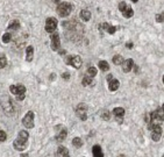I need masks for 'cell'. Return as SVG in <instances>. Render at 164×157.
<instances>
[{
  "instance_id": "6da1fadb",
  "label": "cell",
  "mask_w": 164,
  "mask_h": 157,
  "mask_svg": "<svg viewBox=\"0 0 164 157\" xmlns=\"http://www.w3.org/2000/svg\"><path fill=\"white\" fill-rule=\"evenodd\" d=\"M28 139H29V133L26 132V130H20V133L18 135V139L13 143L14 149H16L19 151L25 150L28 146Z\"/></svg>"
},
{
  "instance_id": "7a4b0ae2",
  "label": "cell",
  "mask_w": 164,
  "mask_h": 157,
  "mask_svg": "<svg viewBox=\"0 0 164 157\" xmlns=\"http://www.w3.org/2000/svg\"><path fill=\"white\" fill-rule=\"evenodd\" d=\"M148 129L151 132V139L154 141H160L162 137V127L160 126V123H154L150 122L148 123Z\"/></svg>"
},
{
  "instance_id": "3957f363",
  "label": "cell",
  "mask_w": 164,
  "mask_h": 157,
  "mask_svg": "<svg viewBox=\"0 0 164 157\" xmlns=\"http://www.w3.org/2000/svg\"><path fill=\"white\" fill-rule=\"evenodd\" d=\"M72 8H74V6L70 2H60L57 6V13L60 16L67 18L72 12Z\"/></svg>"
},
{
  "instance_id": "277c9868",
  "label": "cell",
  "mask_w": 164,
  "mask_h": 157,
  "mask_svg": "<svg viewBox=\"0 0 164 157\" xmlns=\"http://www.w3.org/2000/svg\"><path fill=\"white\" fill-rule=\"evenodd\" d=\"M119 9H120V12L122 13V15H123L126 19H129V18H132V16L134 15L133 8H132L130 6H128L125 1H121V2L119 4Z\"/></svg>"
},
{
  "instance_id": "5b68a950",
  "label": "cell",
  "mask_w": 164,
  "mask_h": 157,
  "mask_svg": "<svg viewBox=\"0 0 164 157\" xmlns=\"http://www.w3.org/2000/svg\"><path fill=\"white\" fill-rule=\"evenodd\" d=\"M67 65H71L76 69H79L82 67V58L79 56H68L65 58Z\"/></svg>"
},
{
  "instance_id": "8992f818",
  "label": "cell",
  "mask_w": 164,
  "mask_h": 157,
  "mask_svg": "<svg viewBox=\"0 0 164 157\" xmlns=\"http://www.w3.org/2000/svg\"><path fill=\"white\" fill-rule=\"evenodd\" d=\"M150 115H151V121L150 122H154V123H161V122H163L164 118H163V109H162V107H160L155 112L150 113Z\"/></svg>"
},
{
  "instance_id": "52a82bcc",
  "label": "cell",
  "mask_w": 164,
  "mask_h": 157,
  "mask_svg": "<svg viewBox=\"0 0 164 157\" xmlns=\"http://www.w3.org/2000/svg\"><path fill=\"white\" fill-rule=\"evenodd\" d=\"M56 28H57V20L55 18H53V16L48 18L46 20V30H47V33L53 34L56 30Z\"/></svg>"
},
{
  "instance_id": "ba28073f",
  "label": "cell",
  "mask_w": 164,
  "mask_h": 157,
  "mask_svg": "<svg viewBox=\"0 0 164 157\" xmlns=\"http://www.w3.org/2000/svg\"><path fill=\"white\" fill-rule=\"evenodd\" d=\"M22 125L26 127V128H33L34 127V112L29 111L25 118L22 119Z\"/></svg>"
},
{
  "instance_id": "9c48e42d",
  "label": "cell",
  "mask_w": 164,
  "mask_h": 157,
  "mask_svg": "<svg viewBox=\"0 0 164 157\" xmlns=\"http://www.w3.org/2000/svg\"><path fill=\"white\" fill-rule=\"evenodd\" d=\"M86 111H87V106L85 104H79L76 108V114L77 116L82 120V121H85L87 119V114H86Z\"/></svg>"
},
{
  "instance_id": "30bf717a",
  "label": "cell",
  "mask_w": 164,
  "mask_h": 157,
  "mask_svg": "<svg viewBox=\"0 0 164 157\" xmlns=\"http://www.w3.org/2000/svg\"><path fill=\"white\" fill-rule=\"evenodd\" d=\"M50 47H51V49L54 50V51H57V50H60V48H61V41H60V35L57 34V33H53V35H51V43H50Z\"/></svg>"
},
{
  "instance_id": "8fae6325",
  "label": "cell",
  "mask_w": 164,
  "mask_h": 157,
  "mask_svg": "<svg viewBox=\"0 0 164 157\" xmlns=\"http://www.w3.org/2000/svg\"><path fill=\"white\" fill-rule=\"evenodd\" d=\"M9 91L15 95H21V94H25L26 87L22 84H16V85H12L9 87Z\"/></svg>"
},
{
  "instance_id": "7c38bea8",
  "label": "cell",
  "mask_w": 164,
  "mask_h": 157,
  "mask_svg": "<svg viewBox=\"0 0 164 157\" xmlns=\"http://www.w3.org/2000/svg\"><path fill=\"white\" fill-rule=\"evenodd\" d=\"M122 70H123V72H130L132 71V69L134 68V61L132 60V58H129V60H126V61H123L122 62Z\"/></svg>"
},
{
  "instance_id": "4fadbf2b",
  "label": "cell",
  "mask_w": 164,
  "mask_h": 157,
  "mask_svg": "<svg viewBox=\"0 0 164 157\" xmlns=\"http://www.w3.org/2000/svg\"><path fill=\"white\" fill-rule=\"evenodd\" d=\"M108 81V88H109V91L111 92H114V91H116L118 88H119V86H120V83H119V80L115 78H111L109 80H107Z\"/></svg>"
},
{
  "instance_id": "5bb4252c",
  "label": "cell",
  "mask_w": 164,
  "mask_h": 157,
  "mask_svg": "<svg viewBox=\"0 0 164 157\" xmlns=\"http://www.w3.org/2000/svg\"><path fill=\"white\" fill-rule=\"evenodd\" d=\"M33 57H34V48L32 46H29L26 49V61L27 62H32Z\"/></svg>"
},
{
  "instance_id": "9a60e30c",
  "label": "cell",
  "mask_w": 164,
  "mask_h": 157,
  "mask_svg": "<svg viewBox=\"0 0 164 157\" xmlns=\"http://www.w3.org/2000/svg\"><path fill=\"white\" fill-rule=\"evenodd\" d=\"M101 28H104L108 34H114L115 32H116V29H118V27H114V26H109L107 22H105V23H102L101 26H100Z\"/></svg>"
},
{
  "instance_id": "2e32d148",
  "label": "cell",
  "mask_w": 164,
  "mask_h": 157,
  "mask_svg": "<svg viewBox=\"0 0 164 157\" xmlns=\"http://www.w3.org/2000/svg\"><path fill=\"white\" fill-rule=\"evenodd\" d=\"M67 136H68V130H67L65 128H63V129L56 135V140H57V142H63V141L67 139Z\"/></svg>"
},
{
  "instance_id": "e0dca14e",
  "label": "cell",
  "mask_w": 164,
  "mask_h": 157,
  "mask_svg": "<svg viewBox=\"0 0 164 157\" xmlns=\"http://www.w3.org/2000/svg\"><path fill=\"white\" fill-rule=\"evenodd\" d=\"M92 155L94 157H102L104 156V153L101 150V147L100 146H94L92 148Z\"/></svg>"
},
{
  "instance_id": "ac0fdd59",
  "label": "cell",
  "mask_w": 164,
  "mask_h": 157,
  "mask_svg": "<svg viewBox=\"0 0 164 157\" xmlns=\"http://www.w3.org/2000/svg\"><path fill=\"white\" fill-rule=\"evenodd\" d=\"M56 155L57 156H69V151H68V149L65 147H62L61 146V147H58Z\"/></svg>"
},
{
  "instance_id": "d6986e66",
  "label": "cell",
  "mask_w": 164,
  "mask_h": 157,
  "mask_svg": "<svg viewBox=\"0 0 164 157\" xmlns=\"http://www.w3.org/2000/svg\"><path fill=\"white\" fill-rule=\"evenodd\" d=\"M113 114H114V116H121V118H123V115H125V109H123L122 107H115V108L113 109Z\"/></svg>"
},
{
  "instance_id": "ffe728a7",
  "label": "cell",
  "mask_w": 164,
  "mask_h": 157,
  "mask_svg": "<svg viewBox=\"0 0 164 157\" xmlns=\"http://www.w3.org/2000/svg\"><path fill=\"white\" fill-rule=\"evenodd\" d=\"M81 18H82L84 21H88L91 19V12L87 11V9H83L81 12Z\"/></svg>"
},
{
  "instance_id": "44dd1931",
  "label": "cell",
  "mask_w": 164,
  "mask_h": 157,
  "mask_svg": "<svg viewBox=\"0 0 164 157\" xmlns=\"http://www.w3.org/2000/svg\"><path fill=\"white\" fill-rule=\"evenodd\" d=\"M98 67H99V69L101 71H108L109 70V65H108V63L106 61H100L98 63Z\"/></svg>"
},
{
  "instance_id": "7402d4cb",
  "label": "cell",
  "mask_w": 164,
  "mask_h": 157,
  "mask_svg": "<svg viewBox=\"0 0 164 157\" xmlns=\"http://www.w3.org/2000/svg\"><path fill=\"white\" fill-rule=\"evenodd\" d=\"M20 28V22L18 20H13L11 21V23L8 25V29H13V30H18Z\"/></svg>"
},
{
  "instance_id": "603a6c76",
  "label": "cell",
  "mask_w": 164,
  "mask_h": 157,
  "mask_svg": "<svg viewBox=\"0 0 164 157\" xmlns=\"http://www.w3.org/2000/svg\"><path fill=\"white\" fill-rule=\"evenodd\" d=\"M122 62H123L122 56H120V55H115V56L113 57V64H115V65H121Z\"/></svg>"
},
{
  "instance_id": "cb8c5ba5",
  "label": "cell",
  "mask_w": 164,
  "mask_h": 157,
  "mask_svg": "<svg viewBox=\"0 0 164 157\" xmlns=\"http://www.w3.org/2000/svg\"><path fill=\"white\" fill-rule=\"evenodd\" d=\"M100 116L105 120V121H108L109 119H111V113L107 111V109H104V111H101V113H100Z\"/></svg>"
},
{
  "instance_id": "d4e9b609",
  "label": "cell",
  "mask_w": 164,
  "mask_h": 157,
  "mask_svg": "<svg viewBox=\"0 0 164 157\" xmlns=\"http://www.w3.org/2000/svg\"><path fill=\"white\" fill-rule=\"evenodd\" d=\"M97 72H98V71H97V69H95L94 67H90V68L87 69V75H88L90 77H92V78L97 76Z\"/></svg>"
},
{
  "instance_id": "484cf974",
  "label": "cell",
  "mask_w": 164,
  "mask_h": 157,
  "mask_svg": "<svg viewBox=\"0 0 164 157\" xmlns=\"http://www.w3.org/2000/svg\"><path fill=\"white\" fill-rule=\"evenodd\" d=\"M72 144H74V147H76V148H81V147L83 146L82 139H79V137H75V139L72 140Z\"/></svg>"
},
{
  "instance_id": "4316f807",
  "label": "cell",
  "mask_w": 164,
  "mask_h": 157,
  "mask_svg": "<svg viewBox=\"0 0 164 157\" xmlns=\"http://www.w3.org/2000/svg\"><path fill=\"white\" fill-rule=\"evenodd\" d=\"M82 83H83V85H84V86H88V85H91V84H92V77H90L88 75H87V76H85V77L83 78Z\"/></svg>"
},
{
  "instance_id": "83f0119b",
  "label": "cell",
  "mask_w": 164,
  "mask_h": 157,
  "mask_svg": "<svg viewBox=\"0 0 164 157\" xmlns=\"http://www.w3.org/2000/svg\"><path fill=\"white\" fill-rule=\"evenodd\" d=\"M11 40H12V35H11L9 33H5V34L2 35V42H4V43L11 42Z\"/></svg>"
},
{
  "instance_id": "f1b7e54d",
  "label": "cell",
  "mask_w": 164,
  "mask_h": 157,
  "mask_svg": "<svg viewBox=\"0 0 164 157\" xmlns=\"http://www.w3.org/2000/svg\"><path fill=\"white\" fill-rule=\"evenodd\" d=\"M6 64H7V60H6V57H5V56H0V69L5 68Z\"/></svg>"
},
{
  "instance_id": "f546056e",
  "label": "cell",
  "mask_w": 164,
  "mask_h": 157,
  "mask_svg": "<svg viewBox=\"0 0 164 157\" xmlns=\"http://www.w3.org/2000/svg\"><path fill=\"white\" fill-rule=\"evenodd\" d=\"M6 139H7V135H6V133H5V132H2V130H0V142H4V141H6Z\"/></svg>"
},
{
  "instance_id": "4dcf8cb0",
  "label": "cell",
  "mask_w": 164,
  "mask_h": 157,
  "mask_svg": "<svg viewBox=\"0 0 164 157\" xmlns=\"http://www.w3.org/2000/svg\"><path fill=\"white\" fill-rule=\"evenodd\" d=\"M156 21H157V22H161V23L163 22V13L156 15Z\"/></svg>"
},
{
  "instance_id": "1f68e13d",
  "label": "cell",
  "mask_w": 164,
  "mask_h": 157,
  "mask_svg": "<svg viewBox=\"0 0 164 157\" xmlns=\"http://www.w3.org/2000/svg\"><path fill=\"white\" fill-rule=\"evenodd\" d=\"M144 120H146L147 123H149V122L151 121V115H150V113H146V115H144Z\"/></svg>"
},
{
  "instance_id": "d6a6232c",
  "label": "cell",
  "mask_w": 164,
  "mask_h": 157,
  "mask_svg": "<svg viewBox=\"0 0 164 157\" xmlns=\"http://www.w3.org/2000/svg\"><path fill=\"white\" fill-rule=\"evenodd\" d=\"M62 78L63 79H69L70 78V74H69V72H63V74H62Z\"/></svg>"
},
{
  "instance_id": "836d02e7",
  "label": "cell",
  "mask_w": 164,
  "mask_h": 157,
  "mask_svg": "<svg viewBox=\"0 0 164 157\" xmlns=\"http://www.w3.org/2000/svg\"><path fill=\"white\" fill-rule=\"evenodd\" d=\"M133 47H134L133 42H127V43H126V48H127V49H132Z\"/></svg>"
},
{
  "instance_id": "e575fe53",
  "label": "cell",
  "mask_w": 164,
  "mask_h": 157,
  "mask_svg": "<svg viewBox=\"0 0 164 157\" xmlns=\"http://www.w3.org/2000/svg\"><path fill=\"white\" fill-rule=\"evenodd\" d=\"M115 120H116L118 123H122L123 122V118H121V116H115Z\"/></svg>"
},
{
  "instance_id": "d590c367",
  "label": "cell",
  "mask_w": 164,
  "mask_h": 157,
  "mask_svg": "<svg viewBox=\"0 0 164 157\" xmlns=\"http://www.w3.org/2000/svg\"><path fill=\"white\" fill-rule=\"evenodd\" d=\"M16 99H18L19 101L23 100V99H25V94H21V95H16Z\"/></svg>"
},
{
  "instance_id": "8d00e7d4",
  "label": "cell",
  "mask_w": 164,
  "mask_h": 157,
  "mask_svg": "<svg viewBox=\"0 0 164 157\" xmlns=\"http://www.w3.org/2000/svg\"><path fill=\"white\" fill-rule=\"evenodd\" d=\"M132 1H133V2H137L139 0H132Z\"/></svg>"
}]
</instances>
